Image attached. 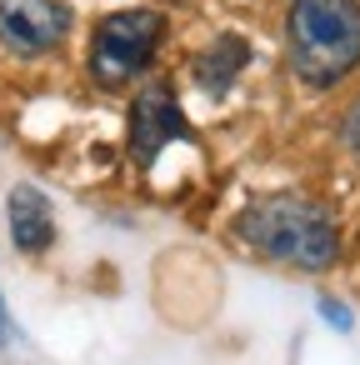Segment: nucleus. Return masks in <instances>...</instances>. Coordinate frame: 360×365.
Returning a JSON list of instances; mask_svg holds the SVG:
<instances>
[{
	"mask_svg": "<svg viewBox=\"0 0 360 365\" xmlns=\"http://www.w3.org/2000/svg\"><path fill=\"white\" fill-rule=\"evenodd\" d=\"M335 135H340V145H345V150L360 160V101H355V106L340 115V130H335Z\"/></svg>",
	"mask_w": 360,
	"mask_h": 365,
	"instance_id": "6e6552de",
	"label": "nucleus"
},
{
	"mask_svg": "<svg viewBox=\"0 0 360 365\" xmlns=\"http://www.w3.org/2000/svg\"><path fill=\"white\" fill-rule=\"evenodd\" d=\"M165 31H170V26H165V11H155V6H130V11L101 16L96 31H91V51H86L91 81H96L101 91H125V86H135V81L150 71V61H155Z\"/></svg>",
	"mask_w": 360,
	"mask_h": 365,
	"instance_id": "7ed1b4c3",
	"label": "nucleus"
},
{
	"mask_svg": "<svg viewBox=\"0 0 360 365\" xmlns=\"http://www.w3.org/2000/svg\"><path fill=\"white\" fill-rule=\"evenodd\" d=\"M0 325H6V310H0Z\"/></svg>",
	"mask_w": 360,
	"mask_h": 365,
	"instance_id": "9d476101",
	"label": "nucleus"
},
{
	"mask_svg": "<svg viewBox=\"0 0 360 365\" xmlns=\"http://www.w3.org/2000/svg\"><path fill=\"white\" fill-rule=\"evenodd\" d=\"M6 220H11V240L26 255H46L56 245V210L51 195L41 185H16L6 195Z\"/></svg>",
	"mask_w": 360,
	"mask_h": 365,
	"instance_id": "423d86ee",
	"label": "nucleus"
},
{
	"mask_svg": "<svg viewBox=\"0 0 360 365\" xmlns=\"http://www.w3.org/2000/svg\"><path fill=\"white\" fill-rule=\"evenodd\" d=\"M235 240L250 245L255 255L320 275L340 260V230L330 220V210L320 200L275 190V195H255L240 215H235Z\"/></svg>",
	"mask_w": 360,
	"mask_h": 365,
	"instance_id": "f257e3e1",
	"label": "nucleus"
},
{
	"mask_svg": "<svg viewBox=\"0 0 360 365\" xmlns=\"http://www.w3.org/2000/svg\"><path fill=\"white\" fill-rule=\"evenodd\" d=\"M76 26L71 0H0V51L16 61L51 56Z\"/></svg>",
	"mask_w": 360,
	"mask_h": 365,
	"instance_id": "39448f33",
	"label": "nucleus"
},
{
	"mask_svg": "<svg viewBox=\"0 0 360 365\" xmlns=\"http://www.w3.org/2000/svg\"><path fill=\"white\" fill-rule=\"evenodd\" d=\"M320 315H325L335 330H355V315H350V305H340V300H330V295H320Z\"/></svg>",
	"mask_w": 360,
	"mask_h": 365,
	"instance_id": "1a4fd4ad",
	"label": "nucleus"
},
{
	"mask_svg": "<svg viewBox=\"0 0 360 365\" xmlns=\"http://www.w3.org/2000/svg\"><path fill=\"white\" fill-rule=\"evenodd\" d=\"M285 61L305 91H335L360 71V0H290Z\"/></svg>",
	"mask_w": 360,
	"mask_h": 365,
	"instance_id": "f03ea898",
	"label": "nucleus"
},
{
	"mask_svg": "<svg viewBox=\"0 0 360 365\" xmlns=\"http://www.w3.org/2000/svg\"><path fill=\"white\" fill-rule=\"evenodd\" d=\"M250 66V41L245 36H215L195 61H190V81L205 91V96H225L235 81H240V71Z\"/></svg>",
	"mask_w": 360,
	"mask_h": 365,
	"instance_id": "0eeeda50",
	"label": "nucleus"
},
{
	"mask_svg": "<svg viewBox=\"0 0 360 365\" xmlns=\"http://www.w3.org/2000/svg\"><path fill=\"white\" fill-rule=\"evenodd\" d=\"M125 125H130V130H125V150H130V160H135L140 170H150L170 140H195V130H190V120H185V110H180L170 81L140 86L135 101H130V120H125Z\"/></svg>",
	"mask_w": 360,
	"mask_h": 365,
	"instance_id": "20e7f679",
	"label": "nucleus"
}]
</instances>
